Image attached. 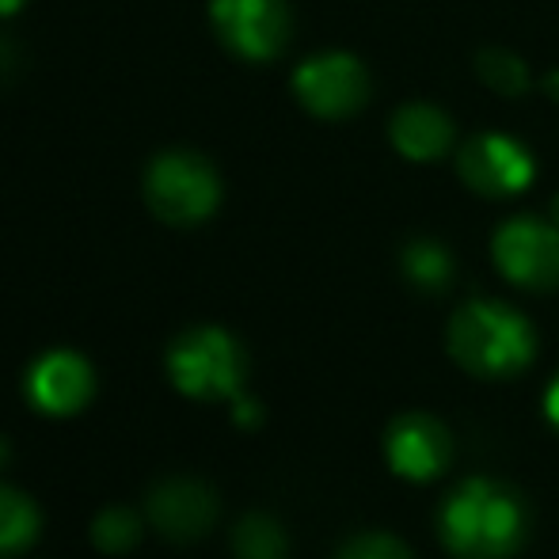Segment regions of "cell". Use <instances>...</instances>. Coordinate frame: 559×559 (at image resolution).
<instances>
[{
	"instance_id": "1",
	"label": "cell",
	"mask_w": 559,
	"mask_h": 559,
	"mask_svg": "<svg viewBox=\"0 0 559 559\" xmlns=\"http://www.w3.org/2000/svg\"><path fill=\"white\" fill-rule=\"evenodd\" d=\"M530 510L514 487L472 476L445 495L438 510V537L456 559H510L525 545Z\"/></svg>"
},
{
	"instance_id": "2",
	"label": "cell",
	"mask_w": 559,
	"mask_h": 559,
	"mask_svg": "<svg viewBox=\"0 0 559 559\" xmlns=\"http://www.w3.org/2000/svg\"><path fill=\"white\" fill-rule=\"evenodd\" d=\"M449 354L472 377L507 381L518 377L537 354L530 320L502 301H468L449 320Z\"/></svg>"
},
{
	"instance_id": "3",
	"label": "cell",
	"mask_w": 559,
	"mask_h": 559,
	"mask_svg": "<svg viewBox=\"0 0 559 559\" xmlns=\"http://www.w3.org/2000/svg\"><path fill=\"white\" fill-rule=\"evenodd\" d=\"M243 373H248L243 346L225 328H187L168 346V377L191 400H236Z\"/></svg>"
},
{
	"instance_id": "4",
	"label": "cell",
	"mask_w": 559,
	"mask_h": 559,
	"mask_svg": "<svg viewBox=\"0 0 559 559\" xmlns=\"http://www.w3.org/2000/svg\"><path fill=\"white\" fill-rule=\"evenodd\" d=\"M145 202L168 225H202L222 202V179L206 156L168 148L145 168Z\"/></svg>"
},
{
	"instance_id": "5",
	"label": "cell",
	"mask_w": 559,
	"mask_h": 559,
	"mask_svg": "<svg viewBox=\"0 0 559 559\" xmlns=\"http://www.w3.org/2000/svg\"><path fill=\"white\" fill-rule=\"evenodd\" d=\"M495 266L522 289L559 286V228L540 217H510L491 240Z\"/></svg>"
},
{
	"instance_id": "6",
	"label": "cell",
	"mask_w": 559,
	"mask_h": 559,
	"mask_svg": "<svg viewBox=\"0 0 559 559\" xmlns=\"http://www.w3.org/2000/svg\"><path fill=\"white\" fill-rule=\"evenodd\" d=\"M222 502L210 484L194 476H164L145 495V522L171 545H194L214 530Z\"/></svg>"
},
{
	"instance_id": "7",
	"label": "cell",
	"mask_w": 559,
	"mask_h": 559,
	"mask_svg": "<svg viewBox=\"0 0 559 559\" xmlns=\"http://www.w3.org/2000/svg\"><path fill=\"white\" fill-rule=\"evenodd\" d=\"M217 38L243 61H271L289 43L286 0H210Z\"/></svg>"
},
{
	"instance_id": "8",
	"label": "cell",
	"mask_w": 559,
	"mask_h": 559,
	"mask_svg": "<svg viewBox=\"0 0 559 559\" xmlns=\"http://www.w3.org/2000/svg\"><path fill=\"white\" fill-rule=\"evenodd\" d=\"M294 92L305 111L317 118H350L369 99V73L350 53H320L301 61L294 73Z\"/></svg>"
},
{
	"instance_id": "9",
	"label": "cell",
	"mask_w": 559,
	"mask_h": 559,
	"mask_svg": "<svg viewBox=\"0 0 559 559\" xmlns=\"http://www.w3.org/2000/svg\"><path fill=\"white\" fill-rule=\"evenodd\" d=\"M456 176L484 199H507L533 179V160L518 141L502 133H476L456 153Z\"/></svg>"
},
{
	"instance_id": "10",
	"label": "cell",
	"mask_w": 559,
	"mask_h": 559,
	"mask_svg": "<svg viewBox=\"0 0 559 559\" xmlns=\"http://www.w3.org/2000/svg\"><path fill=\"white\" fill-rule=\"evenodd\" d=\"M384 453H389L396 476L427 484V479L442 476L445 464L453 461V438H449L445 423H438L435 415L404 412L389 423Z\"/></svg>"
},
{
	"instance_id": "11",
	"label": "cell",
	"mask_w": 559,
	"mask_h": 559,
	"mask_svg": "<svg viewBox=\"0 0 559 559\" xmlns=\"http://www.w3.org/2000/svg\"><path fill=\"white\" fill-rule=\"evenodd\" d=\"M27 400L43 415H73L96 392V373H92L88 358L76 350H46L31 361L27 377H23Z\"/></svg>"
},
{
	"instance_id": "12",
	"label": "cell",
	"mask_w": 559,
	"mask_h": 559,
	"mask_svg": "<svg viewBox=\"0 0 559 559\" xmlns=\"http://www.w3.org/2000/svg\"><path fill=\"white\" fill-rule=\"evenodd\" d=\"M389 138L400 156H407L415 164H427L453 148V122H449L445 111H438L430 104H407L392 115Z\"/></svg>"
},
{
	"instance_id": "13",
	"label": "cell",
	"mask_w": 559,
	"mask_h": 559,
	"mask_svg": "<svg viewBox=\"0 0 559 559\" xmlns=\"http://www.w3.org/2000/svg\"><path fill=\"white\" fill-rule=\"evenodd\" d=\"M43 530V514H38L35 499L23 495L20 487L0 484V559L23 556L38 540Z\"/></svg>"
},
{
	"instance_id": "14",
	"label": "cell",
	"mask_w": 559,
	"mask_h": 559,
	"mask_svg": "<svg viewBox=\"0 0 559 559\" xmlns=\"http://www.w3.org/2000/svg\"><path fill=\"white\" fill-rule=\"evenodd\" d=\"M236 559H289L286 530L271 514H243L233 530Z\"/></svg>"
},
{
	"instance_id": "15",
	"label": "cell",
	"mask_w": 559,
	"mask_h": 559,
	"mask_svg": "<svg viewBox=\"0 0 559 559\" xmlns=\"http://www.w3.org/2000/svg\"><path fill=\"white\" fill-rule=\"evenodd\" d=\"M404 274L412 286L427 289V294H438V289L449 286L453 278V259L442 243L435 240H415L404 248Z\"/></svg>"
},
{
	"instance_id": "16",
	"label": "cell",
	"mask_w": 559,
	"mask_h": 559,
	"mask_svg": "<svg viewBox=\"0 0 559 559\" xmlns=\"http://www.w3.org/2000/svg\"><path fill=\"white\" fill-rule=\"evenodd\" d=\"M141 530H145V518L130 507H104L92 522V545L107 556H122L130 552L141 540Z\"/></svg>"
},
{
	"instance_id": "17",
	"label": "cell",
	"mask_w": 559,
	"mask_h": 559,
	"mask_svg": "<svg viewBox=\"0 0 559 559\" xmlns=\"http://www.w3.org/2000/svg\"><path fill=\"white\" fill-rule=\"evenodd\" d=\"M476 73L487 88L502 92V96H522L530 88V73H525V61L514 58L507 50H484L476 58Z\"/></svg>"
},
{
	"instance_id": "18",
	"label": "cell",
	"mask_w": 559,
	"mask_h": 559,
	"mask_svg": "<svg viewBox=\"0 0 559 559\" xmlns=\"http://www.w3.org/2000/svg\"><path fill=\"white\" fill-rule=\"evenodd\" d=\"M335 559H412V548L392 533H358L338 548Z\"/></svg>"
},
{
	"instance_id": "19",
	"label": "cell",
	"mask_w": 559,
	"mask_h": 559,
	"mask_svg": "<svg viewBox=\"0 0 559 559\" xmlns=\"http://www.w3.org/2000/svg\"><path fill=\"white\" fill-rule=\"evenodd\" d=\"M236 423H240V427H255V423H259V404L236 396Z\"/></svg>"
},
{
	"instance_id": "20",
	"label": "cell",
	"mask_w": 559,
	"mask_h": 559,
	"mask_svg": "<svg viewBox=\"0 0 559 559\" xmlns=\"http://www.w3.org/2000/svg\"><path fill=\"white\" fill-rule=\"evenodd\" d=\"M545 415H548V423L559 430V377L548 384V392H545Z\"/></svg>"
},
{
	"instance_id": "21",
	"label": "cell",
	"mask_w": 559,
	"mask_h": 559,
	"mask_svg": "<svg viewBox=\"0 0 559 559\" xmlns=\"http://www.w3.org/2000/svg\"><path fill=\"white\" fill-rule=\"evenodd\" d=\"M20 4H23V0H0V15H12Z\"/></svg>"
},
{
	"instance_id": "22",
	"label": "cell",
	"mask_w": 559,
	"mask_h": 559,
	"mask_svg": "<svg viewBox=\"0 0 559 559\" xmlns=\"http://www.w3.org/2000/svg\"><path fill=\"white\" fill-rule=\"evenodd\" d=\"M8 456H12V449H8V438L0 435V468H4V464H8Z\"/></svg>"
}]
</instances>
